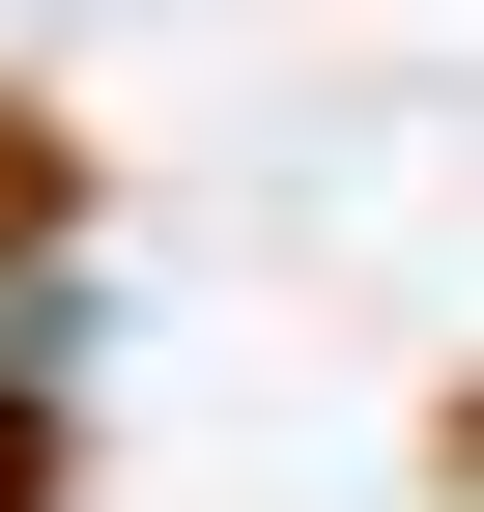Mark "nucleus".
Listing matches in <instances>:
<instances>
[{
  "label": "nucleus",
  "instance_id": "f257e3e1",
  "mask_svg": "<svg viewBox=\"0 0 484 512\" xmlns=\"http://www.w3.org/2000/svg\"><path fill=\"white\" fill-rule=\"evenodd\" d=\"M57 228H86V143H57V114L0 86V256H57Z\"/></svg>",
  "mask_w": 484,
  "mask_h": 512
},
{
  "label": "nucleus",
  "instance_id": "f03ea898",
  "mask_svg": "<svg viewBox=\"0 0 484 512\" xmlns=\"http://www.w3.org/2000/svg\"><path fill=\"white\" fill-rule=\"evenodd\" d=\"M0 512H57V399H29V370H0Z\"/></svg>",
  "mask_w": 484,
  "mask_h": 512
}]
</instances>
